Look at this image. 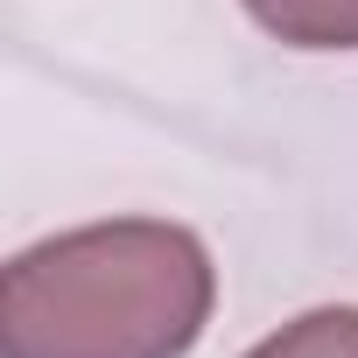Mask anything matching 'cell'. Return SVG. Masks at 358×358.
I'll return each mask as SVG.
<instances>
[{"label": "cell", "mask_w": 358, "mask_h": 358, "mask_svg": "<svg viewBox=\"0 0 358 358\" xmlns=\"http://www.w3.org/2000/svg\"><path fill=\"white\" fill-rule=\"evenodd\" d=\"M246 15L288 50H358V0H246Z\"/></svg>", "instance_id": "2"}, {"label": "cell", "mask_w": 358, "mask_h": 358, "mask_svg": "<svg viewBox=\"0 0 358 358\" xmlns=\"http://www.w3.org/2000/svg\"><path fill=\"white\" fill-rule=\"evenodd\" d=\"M246 358H358V309L351 302L309 309V316L281 323L274 337H260Z\"/></svg>", "instance_id": "3"}, {"label": "cell", "mask_w": 358, "mask_h": 358, "mask_svg": "<svg viewBox=\"0 0 358 358\" xmlns=\"http://www.w3.org/2000/svg\"><path fill=\"white\" fill-rule=\"evenodd\" d=\"M211 302L218 267L190 225H78L8 260L0 358H190Z\"/></svg>", "instance_id": "1"}]
</instances>
